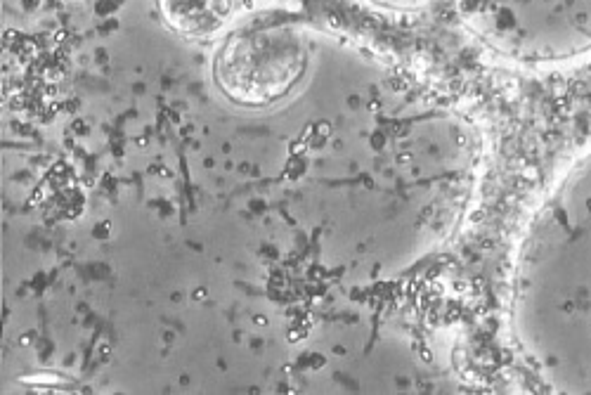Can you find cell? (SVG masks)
I'll list each match as a JSON object with an SVG mask.
<instances>
[{"label": "cell", "mask_w": 591, "mask_h": 395, "mask_svg": "<svg viewBox=\"0 0 591 395\" xmlns=\"http://www.w3.org/2000/svg\"><path fill=\"white\" fill-rule=\"evenodd\" d=\"M164 5L175 27L187 29V22H190L192 10L197 3H194V0H166ZM199 8H201V17H204V29L211 31L223 22L227 10H230V0H199Z\"/></svg>", "instance_id": "cell-1"}]
</instances>
